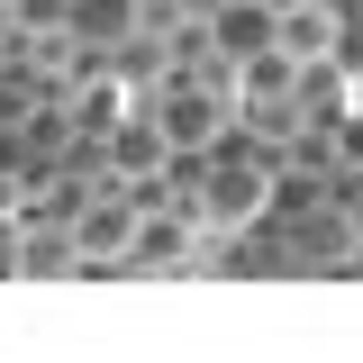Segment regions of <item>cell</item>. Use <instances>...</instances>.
Here are the masks:
<instances>
[{"instance_id": "cell-4", "label": "cell", "mask_w": 363, "mask_h": 363, "mask_svg": "<svg viewBox=\"0 0 363 363\" xmlns=\"http://www.w3.org/2000/svg\"><path fill=\"white\" fill-rule=\"evenodd\" d=\"M209 45H218L227 64L264 55V45H272V0H227L218 18H209Z\"/></svg>"}, {"instance_id": "cell-6", "label": "cell", "mask_w": 363, "mask_h": 363, "mask_svg": "<svg viewBox=\"0 0 363 363\" xmlns=\"http://www.w3.org/2000/svg\"><path fill=\"white\" fill-rule=\"evenodd\" d=\"M73 28H91V37H128V0H73Z\"/></svg>"}, {"instance_id": "cell-1", "label": "cell", "mask_w": 363, "mask_h": 363, "mask_svg": "<svg viewBox=\"0 0 363 363\" xmlns=\"http://www.w3.org/2000/svg\"><path fill=\"white\" fill-rule=\"evenodd\" d=\"M227 109H236V91H218V82H173L145 118H155V136H164V145H218Z\"/></svg>"}, {"instance_id": "cell-2", "label": "cell", "mask_w": 363, "mask_h": 363, "mask_svg": "<svg viewBox=\"0 0 363 363\" xmlns=\"http://www.w3.org/2000/svg\"><path fill=\"white\" fill-rule=\"evenodd\" d=\"M336 37H345V28H336L327 0H272V45H281L291 64H327Z\"/></svg>"}, {"instance_id": "cell-3", "label": "cell", "mask_w": 363, "mask_h": 363, "mask_svg": "<svg viewBox=\"0 0 363 363\" xmlns=\"http://www.w3.org/2000/svg\"><path fill=\"white\" fill-rule=\"evenodd\" d=\"M264 200H272V173L255 164V155H227L218 173H209V191H200V209H209V218H227V227H245Z\"/></svg>"}, {"instance_id": "cell-5", "label": "cell", "mask_w": 363, "mask_h": 363, "mask_svg": "<svg viewBox=\"0 0 363 363\" xmlns=\"http://www.w3.org/2000/svg\"><path fill=\"white\" fill-rule=\"evenodd\" d=\"M128 245H136V209H118V200L73 227V255H128Z\"/></svg>"}]
</instances>
